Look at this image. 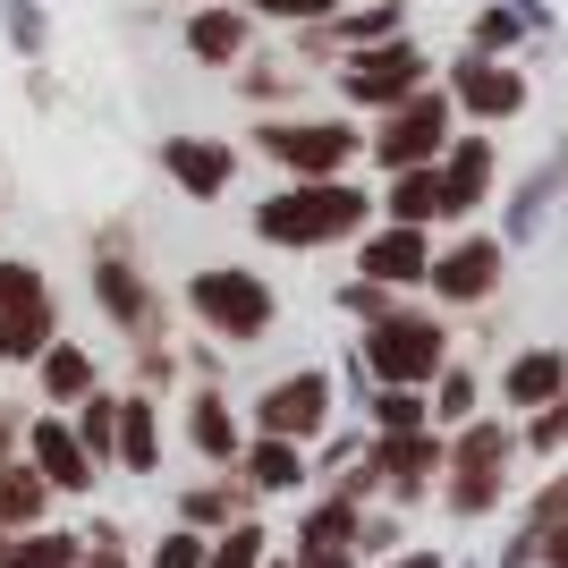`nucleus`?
I'll return each mask as SVG.
<instances>
[{
  "instance_id": "28",
  "label": "nucleus",
  "mask_w": 568,
  "mask_h": 568,
  "mask_svg": "<svg viewBox=\"0 0 568 568\" xmlns=\"http://www.w3.org/2000/svg\"><path fill=\"white\" fill-rule=\"evenodd\" d=\"M272 535H263L255 518H230V526H213V535H204V568H263L272 560Z\"/></svg>"
},
{
  "instance_id": "22",
  "label": "nucleus",
  "mask_w": 568,
  "mask_h": 568,
  "mask_svg": "<svg viewBox=\"0 0 568 568\" xmlns=\"http://www.w3.org/2000/svg\"><path fill=\"white\" fill-rule=\"evenodd\" d=\"M119 467L128 475H153L162 467V416H153V399H119Z\"/></svg>"
},
{
  "instance_id": "15",
  "label": "nucleus",
  "mask_w": 568,
  "mask_h": 568,
  "mask_svg": "<svg viewBox=\"0 0 568 568\" xmlns=\"http://www.w3.org/2000/svg\"><path fill=\"white\" fill-rule=\"evenodd\" d=\"M433 179H442V221H467L493 195V136H450L442 162H433Z\"/></svg>"
},
{
  "instance_id": "38",
  "label": "nucleus",
  "mask_w": 568,
  "mask_h": 568,
  "mask_svg": "<svg viewBox=\"0 0 568 568\" xmlns=\"http://www.w3.org/2000/svg\"><path fill=\"white\" fill-rule=\"evenodd\" d=\"M509 560H544V568H568V518L560 526H544V535H526Z\"/></svg>"
},
{
  "instance_id": "1",
  "label": "nucleus",
  "mask_w": 568,
  "mask_h": 568,
  "mask_svg": "<svg viewBox=\"0 0 568 568\" xmlns=\"http://www.w3.org/2000/svg\"><path fill=\"white\" fill-rule=\"evenodd\" d=\"M365 221H374V195L348 170L339 179H288L281 195L255 204V237H272V246H339V237H365Z\"/></svg>"
},
{
  "instance_id": "4",
  "label": "nucleus",
  "mask_w": 568,
  "mask_h": 568,
  "mask_svg": "<svg viewBox=\"0 0 568 568\" xmlns=\"http://www.w3.org/2000/svg\"><path fill=\"white\" fill-rule=\"evenodd\" d=\"M509 450H518V433L493 425V416H467V425H458L450 458H442L458 518H484V509H500V493H509Z\"/></svg>"
},
{
  "instance_id": "3",
  "label": "nucleus",
  "mask_w": 568,
  "mask_h": 568,
  "mask_svg": "<svg viewBox=\"0 0 568 568\" xmlns=\"http://www.w3.org/2000/svg\"><path fill=\"white\" fill-rule=\"evenodd\" d=\"M187 306L204 314V332H213V339L246 348V339H263V332H272L281 297H272V281H263V272H237V263H213V272H195V281H187Z\"/></svg>"
},
{
  "instance_id": "37",
  "label": "nucleus",
  "mask_w": 568,
  "mask_h": 568,
  "mask_svg": "<svg viewBox=\"0 0 568 568\" xmlns=\"http://www.w3.org/2000/svg\"><path fill=\"white\" fill-rule=\"evenodd\" d=\"M77 568H136L128 560V535H119V526H94V535H85V560Z\"/></svg>"
},
{
  "instance_id": "39",
  "label": "nucleus",
  "mask_w": 568,
  "mask_h": 568,
  "mask_svg": "<svg viewBox=\"0 0 568 568\" xmlns=\"http://www.w3.org/2000/svg\"><path fill=\"white\" fill-rule=\"evenodd\" d=\"M339 306H348V314H365V323H374V314H390V288H382V281H365V272H356V281L339 288Z\"/></svg>"
},
{
  "instance_id": "36",
  "label": "nucleus",
  "mask_w": 568,
  "mask_h": 568,
  "mask_svg": "<svg viewBox=\"0 0 568 568\" xmlns=\"http://www.w3.org/2000/svg\"><path fill=\"white\" fill-rule=\"evenodd\" d=\"M526 450H568V390L551 407H535V425H526Z\"/></svg>"
},
{
  "instance_id": "16",
  "label": "nucleus",
  "mask_w": 568,
  "mask_h": 568,
  "mask_svg": "<svg viewBox=\"0 0 568 568\" xmlns=\"http://www.w3.org/2000/svg\"><path fill=\"white\" fill-rule=\"evenodd\" d=\"M162 170H170V187H179V195L213 204V195L237 179V153L221 136H162Z\"/></svg>"
},
{
  "instance_id": "34",
  "label": "nucleus",
  "mask_w": 568,
  "mask_h": 568,
  "mask_svg": "<svg viewBox=\"0 0 568 568\" xmlns=\"http://www.w3.org/2000/svg\"><path fill=\"white\" fill-rule=\"evenodd\" d=\"M144 568H204V535H195V526H170Z\"/></svg>"
},
{
  "instance_id": "2",
  "label": "nucleus",
  "mask_w": 568,
  "mask_h": 568,
  "mask_svg": "<svg viewBox=\"0 0 568 568\" xmlns=\"http://www.w3.org/2000/svg\"><path fill=\"white\" fill-rule=\"evenodd\" d=\"M356 365H365L374 382H407V390H425V382L450 365V332H442L433 314L390 306V314H374V323H365V339H356Z\"/></svg>"
},
{
  "instance_id": "30",
  "label": "nucleus",
  "mask_w": 568,
  "mask_h": 568,
  "mask_svg": "<svg viewBox=\"0 0 568 568\" xmlns=\"http://www.w3.org/2000/svg\"><path fill=\"white\" fill-rule=\"evenodd\" d=\"M356 526H365V509H356V500L339 493V500H323V509H306L297 544H348V551H356Z\"/></svg>"
},
{
  "instance_id": "18",
  "label": "nucleus",
  "mask_w": 568,
  "mask_h": 568,
  "mask_svg": "<svg viewBox=\"0 0 568 568\" xmlns=\"http://www.w3.org/2000/svg\"><path fill=\"white\" fill-rule=\"evenodd\" d=\"M246 475V493H297L306 484V442H281V433H255V442H237L230 458Z\"/></svg>"
},
{
  "instance_id": "32",
  "label": "nucleus",
  "mask_w": 568,
  "mask_h": 568,
  "mask_svg": "<svg viewBox=\"0 0 568 568\" xmlns=\"http://www.w3.org/2000/svg\"><path fill=\"white\" fill-rule=\"evenodd\" d=\"M425 390H433V416H442V425H467V416H475V374H467V365H442Z\"/></svg>"
},
{
  "instance_id": "26",
  "label": "nucleus",
  "mask_w": 568,
  "mask_h": 568,
  "mask_svg": "<svg viewBox=\"0 0 568 568\" xmlns=\"http://www.w3.org/2000/svg\"><path fill=\"white\" fill-rule=\"evenodd\" d=\"M43 500H51V484L26 458H9L0 467V535H26V526H43Z\"/></svg>"
},
{
  "instance_id": "35",
  "label": "nucleus",
  "mask_w": 568,
  "mask_h": 568,
  "mask_svg": "<svg viewBox=\"0 0 568 568\" xmlns=\"http://www.w3.org/2000/svg\"><path fill=\"white\" fill-rule=\"evenodd\" d=\"M237 9H255V18H272V26H314V18H332L339 0H237Z\"/></svg>"
},
{
  "instance_id": "11",
  "label": "nucleus",
  "mask_w": 568,
  "mask_h": 568,
  "mask_svg": "<svg viewBox=\"0 0 568 568\" xmlns=\"http://www.w3.org/2000/svg\"><path fill=\"white\" fill-rule=\"evenodd\" d=\"M500 263H509V255H500V237L475 230V237H458L450 255H433L425 281H433V297H442V306H484V297L500 288Z\"/></svg>"
},
{
  "instance_id": "42",
  "label": "nucleus",
  "mask_w": 568,
  "mask_h": 568,
  "mask_svg": "<svg viewBox=\"0 0 568 568\" xmlns=\"http://www.w3.org/2000/svg\"><path fill=\"white\" fill-rule=\"evenodd\" d=\"M246 94H255V102H281L288 77H281V69H246Z\"/></svg>"
},
{
  "instance_id": "31",
  "label": "nucleus",
  "mask_w": 568,
  "mask_h": 568,
  "mask_svg": "<svg viewBox=\"0 0 568 568\" xmlns=\"http://www.w3.org/2000/svg\"><path fill=\"white\" fill-rule=\"evenodd\" d=\"M407 425H433V399L407 390V382H382L374 390V433H407Z\"/></svg>"
},
{
  "instance_id": "46",
  "label": "nucleus",
  "mask_w": 568,
  "mask_h": 568,
  "mask_svg": "<svg viewBox=\"0 0 568 568\" xmlns=\"http://www.w3.org/2000/svg\"><path fill=\"white\" fill-rule=\"evenodd\" d=\"M263 568H288V560H263Z\"/></svg>"
},
{
  "instance_id": "27",
  "label": "nucleus",
  "mask_w": 568,
  "mask_h": 568,
  "mask_svg": "<svg viewBox=\"0 0 568 568\" xmlns=\"http://www.w3.org/2000/svg\"><path fill=\"white\" fill-rule=\"evenodd\" d=\"M77 442H85L94 467H119V399L111 390H85V399H77Z\"/></svg>"
},
{
  "instance_id": "41",
  "label": "nucleus",
  "mask_w": 568,
  "mask_h": 568,
  "mask_svg": "<svg viewBox=\"0 0 568 568\" xmlns=\"http://www.w3.org/2000/svg\"><path fill=\"white\" fill-rule=\"evenodd\" d=\"M288 568H356V551L348 544H297V560Z\"/></svg>"
},
{
  "instance_id": "43",
  "label": "nucleus",
  "mask_w": 568,
  "mask_h": 568,
  "mask_svg": "<svg viewBox=\"0 0 568 568\" xmlns=\"http://www.w3.org/2000/svg\"><path fill=\"white\" fill-rule=\"evenodd\" d=\"M339 493H348V500H374V493H382V475H374V458H365V467H356V475H339Z\"/></svg>"
},
{
  "instance_id": "17",
  "label": "nucleus",
  "mask_w": 568,
  "mask_h": 568,
  "mask_svg": "<svg viewBox=\"0 0 568 568\" xmlns=\"http://www.w3.org/2000/svg\"><path fill=\"white\" fill-rule=\"evenodd\" d=\"M246 43H255V9L204 0V9L187 18V51L204 60V69H237V60H246Z\"/></svg>"
},
{
  "instance_id": "20",
  "label": "nucleus",
  "mask_w": 568,
  "mask_h": 568,
  "mask_svg": "<svg viewBox=\"0 0 568 568\" xmlns=\"http://www.w3.org/2000/svg\"><path fill=\"white\" fill-rule=\"evenodd\" d=\"M568 390V348H526L509 356V374H500V399L509 407H551Z\"/></svg>"
},
{
  "instance_id": "45",
  "label": "nucleus",
  "mask_w": 568,
  "mask_h": 568,
  "mask_svg": "<svg viewBox=\"0 0 568 568\" xmlns=\"http://www.w3.org/2000/svg\"><path fill=\"white\" fill-rule=\"evenodd\" d=\"M382 568H442V551H399V560H382Z\"/></svg>"
},
{
  "instance_id": "10",
  "label": "nucleus",
  "mask_w": 568,
  "mask_h": 568,
  "mask_svg": "<svg viewBox=\"0 0 568 568\" xmlns=\"http://www.w3.org/2000/svg\"><path fill=\"white\" fill-rule=\"evenodd\" d=\"M26 467L43 475L51 493H69V500H85L102 484V467L85 458V442H77L69 416H34V425H26Z\"/></svg>"
},
{
  "instance_id": "14",
  "label": "nucleus",
  "mask_w": 568,
  "mask_h": 568,
  "mask_svg": "<svg viewBox=\"0 0 568 568\" xmlns=\"http://www.w3.org/2000/svg\"><path fill=\"white\" fill-rule=\"evenodd\" d=\"M442 458H450V442L433 425H407V433H382L374 442V475L390 484V500H416L433 475H442Z\"/></svg>"
},
{
  "instance_id": "7",
  "label": "nucleus",
  "mask_w": 568,
  "mask_h": 568,
  "mask_svg": "<svg viewBox=\"0 0 568 568\" xmlns=\"http://www.w3.org/2000/svg\"><path fill=\"white\" fill-rule=\"evenodd\" d=\"M255 144L288 170V179H339V170L365 153V136H356L348 119H263Z\"/></svg>"
},
{
  "instance_id": "8",
  "label": "nucleus",
  "mask_w": 568,
  "mask_h": 568,
  "mask_svg": "<svg viewBox=\"0 0 568 568\" xmlns=\"http://www.w3.org/2000/svg\"><path fill=\"white\" fill-rule=\"evenodd\" d=\"M332 425V374H281L272 390L255 399V433H281V442H314Z\"/></svg>"
},
{
  "instance_id": "40",
  "label": "nucleus",
  "mask_w": 568,
  "mask_h": 568,
  "mask_svg": "<svg viewBox=\"0 0 568 568\" xmlns=\"http://www.w3.org/2000/svg\"><path fill=\"white\" fill-rule=\"evenodd\" d=\"M43 272H34V263H18V255H9V263H0V306H9V297H43Z\"/></svg>"
},
{
  "instance_id": "29",
  "label": "nucleus",
  "mask_w": 568,
  "mask_h": 568,
  "mask_svg": "<svg viewBox=\"0 0 568 568\" xmlns=\"http://www.w3.org/2000/svg\"><path fill=\"white\" fill-rule=\"evenodd\" d=\"M230 518H246V493H230V484H187L179 493V526H195V535H213Z\"/></svg>"
},
{
  "instance_id": "19",
  "label": "nucleus",
  "mask_w": 568,
  "mask_h": 568,
  "mask_svg": "<svg viewBox=\"0 0 568 568\" xmlns=\"http://www.w3.org/2000/svg\"><path fill=\"white\" fill-rule=\"evenodd\" d=\"M51 339H60V306H51V288H43V297H9V306H0V365H34Z\"/></svg>"
},
{
  "instance_id": "23",
  "label": "nucleus",
  "mask_w": 568,
  "mask_h": 568,
  "mask_svg": "<svg viewBox=\"0 0 568 568\" xmlns=\"http://www.w3.org/2000/svg\"><path fill=\"white\" fill-rule=\"evenodd\" d=\"M34 374H43V399L51 407H77L85 390H94V356L77 348V339H51V348L34 356Z\"/></svg>"
},
{
  "instance_id": "25",
  "label": "nucleus",
  "mask_w": 568,
  "mask_h": 568,
  "mask_svg": "<svg viewBox=\"0 0 568 568\" xmlns=\"http://www.w3.org/2000/svg\"><path fill=\"white\" fill-rule=\"evenodd\" d=\"M85 544L60 535V526H26V535H0V568H77Z\"/></svg>"
},
{
  "instance_id": "12",
  "label": "nucleus",
  "mask_w": 568,
  "mask_h": 568,
  "mask_svg": "<svg viewBox=\"0 0 568 568\" xmlns=\"http://www.w3.org/2000/svg\"><path fill=\"white\" fill-rule=\"evenodd\" d=\"M94 306L111 314L128 339H153V332H162V297H153V281H144L128 255H94Z\"/></svg>"
},
{
  "instance_id": "24",
  "label": "nucleus",
  "mask_w": 568,
  "mask_h": 568,
  "mask_svg": "<svg viewBox=\"0 0 568 568\" xmlns=\"http://www.w3.org/2000/svg\"><path fill=\"white\" fill-rule=\"evenodd\" d=\"M382 213H390V221H416V230H433V221H442V179H433V162L390 170V187H382Z\"/></svg>"
},
{
  "instance_id": "13",
  "label": "nucleus",
  "mask_w": 568,
  "mask_h": 568,
  "mask_svg": "<svg viewBox=\"0 0 568 568\" xmlns=\"http://www.w3.org/2000/svg\"><path fill=\"white\" fill-rule=\"evenodd\" d=\"M356 272L382 288H416L433 272V237L416 230V221H382V230H365V246H356Z\"/></svg>"
},
{
  "instance_id": "44",
  "label": "nucleus",
  "mask_w": 568,
  "mask_h": 568,
  "mask_svg": "<svg viewBox=\"0 0 568 568\" xmlns=\"http://www.w3.org/2000/svg\"><path fill=\"white\" fill-rule=\"evenodd\" d=\"M9 458H18V416L0 407V467H9Z\"/></svg>"
},
{
  "instance_id": "9",
  "label": "nucleus",
  "mask_w": 568,
  "mask_h": 568,
  "mask_svg": "<svg viewBox=\"0 0 568 568\" xmlns=\"http://www.w3.org/2000/svg\"><path fill=\"white\" fill-rule=\"evenodd\" d=\"M442 94H450L467 119L500 128V119H518V111H526V77L509 69V60H493V51H467V60L450 69V85H442Z\"/></svg>"
},
{
  "instance_id": "6",
  "label": "nucleus",
  "mask_w": 568,
  "mask_h": 568,
  "mask_svg": "<svg viewBox=\"0 0 568 568\" xmlns=\"http://www.w3.org/2000/svg\"><path fill=\"white\" fill-rule=\"evenodd\" d=\"M416 85H433V60L407 43V26H399V34H382V43L339 51V94H348L356 111H390V102L416 94Z\"/></svg>"
},
{
  "instance_id": "33",
  "label": "nucleus",
  "mask_w": 568,
  "mask_h": 568,
  "mask_svg": "<svg viewBox=\"0 0 568 568\" xmlns=\"http://www.w3.org/2000/svg\"><path fill=\"white\" fill-rule=\"evenodd\" d=\"M518 34H526L518 9H484V18H475V34H467V51H493V60H509V43H518Z\"/></svg>"
},
{
  "instance_id": "5",
  "label": "nucleus",
  "mask_w": 568,
  "mask_h": 568,
  "mask_svg": "<svg viewBox=\"0 0 568 568\" xmlns=\"http://www.w3.org/2000/svg\"><path fill=\"white\" fill-rule=\"evenodd\" d=\"M374 119H382V128L365 136V153H374L382 170H416V162H442L458 102L442 94V85H416V94H399L390 111H374Z\"/></svg>"
},
{
  "instance_id": "21",
  "label": "nucleus",
  "mask_w": 568,
  "mask_h": 568,
  "mask_svg": "<svg viewBox=\"0 0 568 568\" xmlns=\"http://www.w3.org/2000/svg\"><path fill=\"white\" fill-rule=\"evenodd\" d=\"M237 442H246V433H237L230 399H221L213 382H195V399H187V450H195V458H213V467H230Z\"/></svg>"
}]
</instances>
